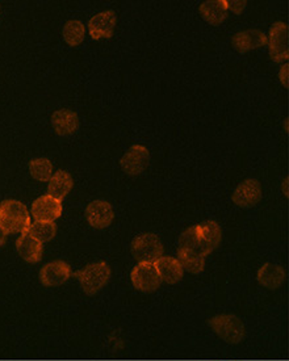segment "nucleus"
<instances>
[{
  "instance_id": "obj_9",
  "label": "nucleus",
  "mask_w": 289,
  "mask_h": 361,
  "mask_svg": "<svg viewBox=\"0 0 289 361\" xmlns=\"http://www.w3.org/2000/svg\"><path fill=\"white\" fill-rule=\"evenodd\" d=\"M235 205L241 208H252L262 200V186L255 179H248L241 183L232 196Z\"/></svg>"
},
{
  "instance_id": "obj_27",
  "label": "nucleus",
  "mask_w": 289,
  "mask_h": 361,
  "mask_svg": "<svg viewBox=\"0 0 289 361\" xmlns=\"http://www.w3.org/2000/svg\"><path fill=\"white\" fill-rule=\"evenodd\" d=\"M288 65H284V66L281 67L280 74H279L280 81L284 84L286 88H288Z\"/></svg>"
},
{
  "instance_id": "obj_25",
  "label": "nucleus",
  "mask_w": 289,
  "mask_h": 361,
  "mask_svg": "<svg viewBox=\"0 0 289 361\" xmlns=\"http://www.w3.org/2000/svg\"><path fill=\"white\" fill-rule=\"evenodd\" d=\"M30 176L37 182H49L53 176V163L46 158L29 162Z\"/></svg>"
},
{
  "instance_id": "obj_24",
  "label": "nucleus",
  "mask_w": 289,
  "mask_h": 361,
  "mask_svg": "<svg viewBox=\"0 0 289 361\" xmlns=\"http://www.w3.org/2000/svg\"><path fill=\"white\" fill-rule=\"evenodd\" d=\"M55 233H57V225L54 222L34 221L33 224H30L27 234L41 243H46L54 238Z\"/></svg>"
},
{
  "instance_id": "obj_6",
  "label": "nucleus",
  "mask_w": 289,
  "mask_h": 361,
  "mask_svg": "<svg viewBox=\"0 0 289 361\" xmlns=\"http://www.w3.org/2000/svg\"><path fill=\"white\" fill-rule=\"evenodd\" d=\"M270 57L274 62H284L289 58L288 27L284 23H275L270 29Z\"/></svg>"
},
{
  "instance_id": "obj_22",
  "label": "nucleus",
  "mask_w": 289,
  "mask_h": 361,
  "mask_svg": "<svg viewBox=\"0 0 289 361\" xmlns=\"http://www.w3.org/2000/svg\"><path fill=\"white\" fill-rule=\"evenodd\" d=\"M199 226L200 234L203 237V241L206 242L209 250L213 251L220 246L221 240H222V231H221L220 225L215 221H206Z\"/></svg>"
},
{
  "instance_id": "obj_29",
  "label": "nucleus",
  "mask_w": 289,
  "mask_h": 361,
  "mask_svg": "<svg viewBox=\"0 0 289 361\" xmlns=\"http://www.w3.org/2000/svg\"><path fill=\"white\" fill-rule=\"evenodd\" d=\"M283 192H284V195L288 197V179H286V180L283 182Z\"/></svg>"
},
{
  "instance_id": "obj_19",
  "label": "nucleus",
  "mask_w": 289,
  "mask_h": 361,
  "mask_svg": "<svg viewBox=\"0 0 289 361\" xmlns=\"http://www.w3.org/2000/svg\"><path fill=\"white\" fill-rule=\"evenodd\" d=\"M286 276H287L286 271L280 266L267 263L258 271L257 279L264 288H267V289H277V288H280L284 284Z\"/></svg>"
},
{
  "instance_id": "obj_2",
  "label": "nucleus",
  "mask_w": 289,
  "mask_h": 361,
  "mask_svg": "<svg viewBox=\"0 0 289 361\" xmlns=\"http://www.w3.org/2000/svg\"><path fill=\"white\" fill-rule=\"evenodd\" d=\"M72 276L79 280L86 295H94L110 281V268L106 262H97L74 272Z\"/></svg>"
},
{
  "instance_id": "obj_5",
  "label": "nucleus",
  "mask_w": 289,
  "mask_h": 361,
  "mask_svg": "<svg viewBox=\"0 0 289 361\" xmlns=\"http://www.w3.org/2000/svg\"><path fill=\"white\" fill-rule=\"evenodd\" d=\"M133 286L143 293L155 292L161 286V277L154 263H138L130 273Z\"/></svg>"
},
{
  "instance_id": "obj_17",
  "label": "nucleus",
  "mask_w": 289,
  "mask_h": 361,
  "mask_svg": "<svg viewBox=\"0 0 289 361\" xmlns=\"http://www.w3.org/2000/svg\"><path fill=\"white\" fill-rule=\"evenodd\" d=\"M179 248L191 250V251H195L197 254L203 255L204 257L212 253L206 244V242L203 241V237L200 234V230H199L197 225L187 228L186 231L181 233L179 238Z\"/></svg>"
},
{
  "instance_id": "obj_13",
  "label": "nucleus",
  "mask_w": 289,
  "mask_h": 361,
  "mask_svg": "<svg viewBox=\"0 0 289 361\" xmlns=\"http://www.w3.org/2000/svg\"><path fill=\"white\" fill-rule=\"evenodd\" d=\"M235 50L239 53H248L252 49H258L268 43L267 36L258 29H248L237 33L232 39Z\"/></svg>"
},
{
  "instance_id": "obj_18",
  "label": "nucleus",
  "mask_w": 289,
  "mask_h": 361,
  "mask_svg": "<svg viewBox=\"0 0 289 361\" xmlns=\"http://www.w3.org/2000/svg\"><path fill=\"white\" fill-rule=\"evenodd\" d=\"M74 187V179L66 171H58L52 176L48 186V195L53 199L62 201Z\"/></svg>"
},
{
  "instance_id": "obj_1",
  "label": "nucleus",
  "mask_w": 289,
  "mask_h": 361,
  "mask_svg": "<svg viewBox=\"0 0 289 361\" xmlns=\"http://www.w3.org/2000/svg\"><path fill=\"white\" fill-rule=\"evenodd\" d=\"M30 224V214L23 202L6 200L0 204V228L7 234H26Z\"/></svg>"
},
{
  "instance_id": "obj_21",
  "label": "nucleus",
  "mask_w": 289,
  "mask_h": 361,
  "mask_svg": "<svg viewBox=\"0 0 289 361\" xmlns=\"http://www.w3.org/2000/svg\"><path fill=\"white\" fill-rule=\"evenodd\" d=\"M177 259L179 260L183 271H187V272L193 273V275L203 272L204 267H206V257L203 255L191 251V250L179 248Z\"/></svg>"
},
{
  "instance_id": "obj_16",
  "label": "nucleus",
  "mask_w": 289,
  "mask_h": 361,
  "mask_svg": "<svg viewBox=\"0 0 289 361\" xmlns=\"http://www.w3.org/2000/svg\"><path fill=\"white\" fill-rule=\"evenodd\" d=\"M52 125L58 135L74 134L79 128L78 115L69 109L55 110L52 116Z\"/></svg>"
},
{
  "instance_id": "obj_20",
  "label": "nucleus",
  "mask_w": 289,
  "mask_h": 361,
  "mask_svg": "<svg viewBox=\"0 0 289 361\" xmlns=\"http://www.w3.org/2000/svg\"><path fill=\"white\" fill-rule=\"evenodd\" d=\"M200 14L210 26H220L228 16L226 0H209L203 3L200 6Z\"/></svg>"
},
{
  "instance_id": "obj_28",
  "label": "nucleus",
  "mask_w": 289,
  "mask_h": 361,
  "mask_svg": "<svg viewBox=\"0 0 289 361\" xmlns=\"http://www.w3.org/2000/svg\"><path fill=\"white\" fill-rule=\"evenodd\" d=\"M7 235H8V234H7L3 228H0V247L4 246V243L7 241Z\"/></svg>"
},
{
  "instance_id": "obj_8",
  "label": "nucleus",
  "mask_w": 289,
  "mask_h": 361,
  "mask_svg": "<svg viewBox=\"0 0 289 361\" xmlns=\"http://www.w3.org/2000/svg\"><path fill=\"white\" fill-rule=\"evenodd\" d=\"M62 211V201L55 200L49 195L39 197L32 204V215L39 222H54L61 217Z\"/></svg>"
},
{
  "instance_id": "obj_11",
  "label": "nucleus",
  "mask_w": 289,
  "mask_h": 361,
  "mask_svg": "<svg viewBox=\"0 0 289 361\" xmlns=\"http://www.w3.org/2000/svg\"><path fill=\"white\" fill-rule=\"evenodd\" d=\"M86 218L92 228H106L113 222L114 212L110 202L101 200L92 201L86 208Z\"/></svg>"
},
{
  "instance_id": "obj_7",
  "label": "nucleus",
  "mask_w": 289,
  "mask_h": 361,
  "mask_svg": "<svg viewBox=\"0 0 289 361\" xmlns=\"http://www.w3.org/2000/svg\"><path fill=\"white\" fill-rule=\"evenodd\" d=\"M150 163L149 150L141 145H134L129 148L120 161V166L125 174L137 176L142 174Z\"/></svg>"
},
{
  "instance_id": "obj_23",
  "label": "nucleus",
  "mask_w": 289,
  "mask_h": 361,
  "mask_svg": "<svg viewBox=\"0 0 289 361\" xmlns=\"http://www.w3.org/2000/svg\"><path fill=\"white\" fill-rule=\"evenodd\" d=\"M62 36L69 46H79L86 37V28L79 20H70L63 27Z\"/></svg>"
},
{
  "instance_id": "obj_10",
  "label": "nucleus",
  "mask_w": 289,
  "mask_h": 361,
  "mask_svg": "<svg viewBox=\"0 0 289 361\" xmlns=\"http://www.w3.org/2000/svg\"><path fill=\"white\" fill-rule=\"evenodd\" d=\"M71 276H72L71 267L66 262H62V260H55L52 263H48L40 271V281H41L42 285L49 286V288L63 285Z\"/></svg>"
},
{
  "instance_id": "obj_14",
  "label": "nucleus",
  "mask_w": 289,
  "mask_h": 361,
  "mask_svg": "<svg viewBox=\"0 0 289 361\" xmlns=\"http://www.w3.org/2000/svg\"><path fill=\"white\" fill-rule=\"evenodd\" d=\"M161 280L167 284H177L183 279L184 271L180 266L179 260L172 256H162L157 262H154Z\"/></svg>"
},
{
  "instance_id": "obj_12",
  "label": "nucleus",
  "mask_w": 289,
  "mask_h": 361,
  "mask_svg": "<svg viewBox=\"0 0 289 361\" xmlns=\"http://www.w3.org/2000/svg\"><path fill=\"white\" fill-rule=\"evenodd\" d=\"M116 23H117V17L113 11H106V12L95 14L88 21L90 36L94 40L110 39L113 36Z\"/></svg>"
},
{
  "instance_id": "obj_26",
  "label": "nucleus",
  "mask_w": 289,
  "mask_h": 361,
  "mask_svg": "<svg viewBox=\"0 0 289 361\" xmlns=\"http://www.w3.org/2000/svg\"><path fill=\"white\" fill-rule=\"evenodd\" d=\"M246 1L245 0H226V7L228 10H230L232 12H235V14H242V11L245 10L246 7Z\"/></svg>"
},
{
  "instance_id": "obj_4",
  "label": "nucleus",
  "mask_w": 289,
  "mask_h": 361,
  "mask_svg": "<svg viewBox=\"0 0 289 361\" xmlns=\"http://www.w3.org/2000/svg\"><path fill=\"white\" fill-rule=\"evenodd\" d=\"M130 251L138 263H154L163 256L165 248L155 234L145 233L133 240Z\"/></svg>"
},
{
  "instance_id": "obj_3",
  "label": "nucleus",
  "mask_w": 289,
  "mask_h": 361,
  "mask_svg": "<svg viewBox=\"0 0 289 361\" xmlns=\"http://www.w3.org/2000/svg\"><path fill=\"white\" fill-rule=\"evenodd\" d=\"M210 329L217 334L219 338L230 344H238L245 338V324L242 321L230 314L216 315L208 321Z\"/></svg>"
},
{
  "instance_id": "obj_15",
  "label": "nucleus",
  "mask_w": 289,
  "mask_h": 361,
  "mask_svg": "<svg viewBox=\"0 0 289 361\" xmlns=\"http://www.w3.org/2000/svg\"><path fill=\"white\" fill-rule=\"evenodd\" d=\"M16 250L21 259H24L27 263H39L42 259L43 247L41 242L32 238L29 234H21L20 238L16 241Z\"/></svg>"
}]
</instances>
